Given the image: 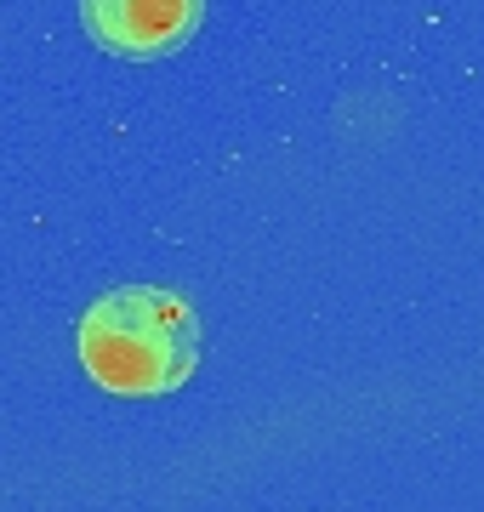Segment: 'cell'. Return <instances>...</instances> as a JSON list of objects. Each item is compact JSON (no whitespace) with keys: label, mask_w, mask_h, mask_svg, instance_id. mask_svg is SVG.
Segmentation results:
<instances>
[{"label":"cell","mask_w":484,"mask_h":512,"mask_svg":"<svg viewBox=\"0 0 484 512\" xmlns=\"http://www.w3.org/2000/svg\"><path fill=\"white\" fill-rule=\"evenodd\" d=\"M205 0H80L86 35L114 57H171L194 40Z\"/></svg>","instance_id":"2"},{"label":"cell","mask_w":484,"mask_h":512,"mask_svg":"<svg viewBox=\"0 0 484 512\" xmlns=\"http://www.w3.org/2000/svg\"><path fill=\"white\" fill-rule=\"evenodd\" d=\"M75 353L103 393L160 399V393H177L200 365V319L183 291L120 285L80 313Z\"/></svg>","instance_id":"1"}]
</instances>
